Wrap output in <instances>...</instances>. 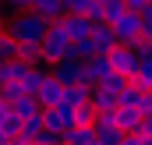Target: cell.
Here are the masks:
<instances>
[{"mask_svg": "<svg viewBox=\"0 0 152 145\" xmlns=\"http://www.w3.org/2000/svg\"><path fill=\"white\" fill-rule=\"evenodd\" d=\"M50 74L67 89V85H81V64L78 60H60V64H53L50 67Z\"/></svg>", "mask_w": 152, "mask_h": 145, "instance_id": "obj_10", "label": "cell"}, {"mask_svg": "<svg viewBox=\"0 0 152 145\" xmlns=\"http://www.w3.org/2000/svg\"><path fill=\"white\" fill-rule=\"evenodd\" d=\"M142 96H145V92H142V89H134V85H127V89H124V92H120V96H117V106H142Z\"/></svg>", "mask_w": 152, "mask_h": 145, "instance_id": "obj_21", "label": "cell"}, {"mask_svg": "<svg viewBox=\"0 0 152 145\" xmlns=\"http://www.w3.org/2000/svg\"><path fill=\"white\" fill-rule=\"evenodd\" d=\"M14 60H21V64H36V67H39V42H18Z\"/></svg>", "mask_w": 152, "mask_h": 145, "instance_id": "obj_19", "label": "cell"}, {"mask_svg": "<svg viewBox=\"0 0 152 145\" xmlns=\"http://www.w3.org/2000/svg\"><path fill=\"white\" fill-rule=\"evenodd\" d=\"M36 99H39V106H42V110H46V106H60V99H64V85L46 71V74H42V81H39V89H36Z\"/></svg>", "mask_w": 152, "mask_h": 145, "instance_id": "obj_7", "label": "cell"}, {"mask_svg": "<svg viewBox=\"0 0 152 145\" xmlns=\"http://www.w3.org/2000/svg\"><path fill=\"white\" fill-rule=\"evenodd\" d=\"M138 18H142V36H152V4L138 14Z\"/></svg>", "mask_w": 152, "mask_h": 145, "instance_id": "obj_26", "label": "cell"}, {"mask_svg": "<svg viewBox=\"0 0 152 145\" xmlns=\"http://www.w3.org/2000/svg\"><path fill=\"white\" fill-rule=\"evenodd\" d=\"M145 39H149V57H152V36H145Z\"/></svg>", "mask_w": 152, "mask_h": 145, "instance_id": "obj_34", "label": "cell"}, {"mask_svg": "<svg viewBox=\"0 0 152 145\" xmlns=\"http://www.w3.org/2000/svg\"><path fill=\"white\" fill-rule=\"evenodd\" d=\"M131 85H134V89H142V92H152V57H142L138 71L131 74Z\"/></svg>", "mask_w": 152, "mask_h": 145, "instance_id": "obj_15", "label": "cell"}, {"mask_svg": "<svg viewBox=\"0 0 152 145\" xmlns=\"http://www.w3.org/2000/svg\"><path fill=\"white\" fill-rule=\"evenodd\" d=\"M7 117H11V103H7V99H4V96H0V124H4V120H7Z\"/></svg>", "mask_w": 152, "mask_h": 145, "instance_id": "obj_30", "label": "cell"}, {"mask_svg": "<svg viewBox=\"0 0 152 145\" xmlns=\"http://www.w3.org/2000/svg\"><path fill=\"white\" fill-rule=\"evenodd\" d=\"M0 96H4L7 103H14V99H21V96H25V89H21L18 81H11V85H4V89H0Z\"/></svg>", "mask_w": 152, "mask_h": 145, "instance_id": "obj_25", "label": "cell"}, {"mask_svg": "<svg viewBox=\"0 0 152 145\" xmlns=\"http://www.w3.org/2000/svg\"><path fill=\"white\" fill-rule=\"evenodd\" d=\"M110 29H113V36H117V46H134L142 39V18L134 11H124L117 21H110Z\"/></svg>", "mask_w": 152, "mask_h": 145, "instance_id": "obj_3", "label": "cell"}, {"mask_svg": "<svg viewBox=\"0 0 152 145\" xmlns=\"http://www.w3.org/2000/svg\"><path fill=\"white\" fill-rule=\"evenodd\" d=\"M138 138H142V135H138ZM142 145H152V138H142Z\"/></svg>", "mask_w": 152, "mask_h": 145, "instance_id": "obj_33", "label": "cell"}, {"mask_svg": "<svg viewBox=\"0 0 152 145\" xmlns=\"http://www.w3.org/2000/svg\"><path fill=\"white\" fill-rule=\"evenodd\" d=\"M4 21H7V36L14 42H42L46 29H50V21L42 14H36V11H18V14L4 18Z\"/></svg>", "mask_w": 152, "mask_h": 145, "instance_id": "obj_1", "label": "cell"}, {"mask_svg": "<svg viewBox=\"0 0 152 145\" xmlns=\"http://www.w3.org/2000/svg\"><path fill=\"white\" fill-rule=\"evenodd\" d=\"M120 145H142V138H138V135H124V138H120Z\"/></svg>", "mask_w": 152, "mask_h": 145, "instance_id": "obj_31", "label": "cell"}, {"mask_svg": "<svg viewBox=\"0 0 152 145\" xmlns=\"http://www.w3.org/2000/svg\"><path fill=\"white\" fill-rule=\"evenodd\" d=\"M60 142L64 145H96V131L92 127H71Z\"/></svg>", "mask_w": 152, "mask_h": 145, "instance_id": "obj_17", "label": "cell"}, {"mask_svg": "<svg viewBox=\"0 0 152 145\" xmlns=\"http://www.w3.org/2000/svg\"><path fill=\"white\" fill-rule=\"evenodd\" d=\"M67 50H71V39L64 36L60 18H57V21H50L46 36H42V42H39V67H53V64L67 60Z\"/></svg>", "mask_w": 152, "mask_h": 145, "instance_id": "obj_2", "label": "cell"}, {"mask_svg": "<svg viewBox=\"0 0 152 145\" xmlns=\"http://www.w3.org/2000/svg\"><path fill=\"white\" fill-rule=\"evenodd\" d=\"M0 145H11V135H4V131H0Z\"/></svg>", "mask_w": 152, "mask_h": 145, "instance_id": "obj_32", "label": "cell"}, {"mask_svg": "<svg viewBox=\"0 0 152 145\" xmlns=\"http://www.w3.org/2000/svg\"><path fill=\"white\" fill-rule=\"evenodd\" d=\"M0 4H4V7H11L14 14H18V11H32V0H0Z\"/></svg>", "mask_w": 152, "mask_h": 145, "instance_id": "obj_27", "label": "cell"}, {"mask_svg": "<svg viewBox=\"0 0 152 145\" xmlns=\"http://www.w3.org/2000/svg\"><path fill=\"white\" fill-rule=\"evenodd\" d=\"M134 135H142V138H152V113H145V117H142V127H138Z\"/></svg>", "mask_w": 152, "mask_h": 145, "instance_id": "obj_28", "label": "cell"}, {"mask_svg": "<svg viewBox=\"0 0 152 145\" xmlns=\"http://www.w3.org/2000/svg\"><path fill=\"white\" fill-rule=\"evenodd\" d=\"M124 11H127V7H124V0H106V4H103V18H106V21H117Z\"/></svg>", "mask_w": 152, "mask_h": 145, "instance_id": "obj_23", "label": "cell"}, {"mask_svg": "<svg viewBox=\"0 0 152 145\" xmlns=\"http://www.w3.org/2000/svg\"><path fill=\"white\" fill-rule=\"evenodd\" d=\"M88 99H92V89H88V85H67V89H64V99H60V106H81V103H88Z\"/></svg>", "mask_w": 152, "mask_h": 145, "instance_id": "obj_14", "label": "cell"}, {"mask_svg": "<svg viewBox=\"0 0 152 145\" xmlns=\"http://www.w3.org/2000/svg\"><path fill=\"white\" fill-rule=\"evenodd\" d=\"M11 113H14L18 120H28V117L42 113V106H39L36 96H21V99H14V103H11Z\"/></svg>", "mask_w": 152, "mask_h": 145, "instance_id": "obj_13", "label": "cell"}, {"mask_svg": "<svg viewBox=\"0 0 152 145\" xmlns=\"http://www.w3.org/2000/svg\"><path fill=\"white\" fill-rule=\"evenodd\" d=\"M113 124L124 131V135H134V131L142 127V110H134V106H117V110H113Z\"/></svg>", "mask_w": 152, "mask_h": 145, "instance_id": "obj_11", "label": "cell"}, {"mask_svg": "<svg viewBox=\"0 0 152 145\" xmlns=\"http://www.w3.org/2000/svg\"><path fill=\"white\" fill-rule=\"evenodd\" d=\"M71 127H75L71 106H46V110H42V131H46V135H57V138H64Z\"/></svg>", "mask_w": 152, "mask_h": 145, "instance_id": "obj_4", "label": "cell"}, {"mask_svg": "<svg viewBox=\"0 0 152 145\" xmlns=\"http://www.w3.org/2000/svg\"><path fill=\"white\" fill-rule=\"evenodd\" d=\"M32 145H64V142H60L57 135H46V131H42V135H39V138H36Z\"/></svg>", "mask_w": 152, "mask_h": 145, "instance_id": "obj_29", "label": "cell"}, {"mask_svg": "<svg viewBox=\"0 0 152 145\" xmlns=\"http://www.w3.org/2000/svg\"><path fill=\"white\" fill-rule=\"evenodd\" d=\"M110 74H113V67H110L106 53H96L92 60H85V64H81V85L96 89V85H103V81H106Z\"/></svg>", "mask_w": 152, "mask_h": 145, "instance_id": "obj_6", "label": "cell"}, {"mask_svg": "<svg viewBox=\"0 0 152 145\" xmlns=\"http://www.w3.org/2000/svg\"><path fill=\"white\" fill-rule=\"evenodd\" d=\"M60 29H64V36L71 39V42H81V39H88V32H92V21L85 14H64L60 18Z\"/></svg>", "mask_w": 152, "mask_h": 145, "instance_id": "obj_8", "label": "cell"}, {"mask_svg": "<svg viewBox=\"0 0 152 145\" xmlns=\"http://www.w3.org/2000/svg\"><path fill=\"white\" fill-rule=\"evenodd\" d=\"M99 4H106V0H99Z\"/></svg>", "mask_w": 152, "mask_h": 145, "instance_id": "obj_35", "label": "cell"}, {"mask_svg": "<svg viewBox=\"0 0 152 145\" xmlns=\"http://www.w3.org/2000/svg\"><path fill=\"white\" fill-rule=\"evenodd\" d=\"M60 4H64V14H88L96 0H60Z\"/></svg>", "mask_w": 152, "mask_h": 145, "instance_id": "obj_22", "label": "cell"}, {"mask_svg": "<svg viewBox=\"0 0 152 145\" xmlns=\"http://www.w3.org/2000/svg\"><path fill=\"white\" fill-rule=\"evenodd\" d=\"M0 11H4V4H0Z\"/></svg>", "mask_w": 152, "mask_h": 145, "instance_id": "obj_36", "label": "cell"}, {"mask_svg": "<svg viewBox=\"0 0 152 145\" xmlns=\"http://www.w3.org/2000/svg\"><path fill=\"white\" fill-rule=\"evenodd\" d=\"M39 135H42V113L28 117V120H21V138H25V142H36Z\"/></svg>", "mask_w": 152, "mask_h": 145, "instance_id": "obj_20", "label": "cell"}, {"mask_svg": "<svg viewBox=\"0 0 152 145\" xmlns=\"http://www.w3.org/2000/svg\"><path fill=\"white\" fill-rule=\"evenodd\" d=\"M32 11H36V14H42L46 21L64 18V4H60V0H32Z\"/></svg>", "mask_w": 152, "mask_h": 145, "instance_id": "obj_16", "label": "cell"}, {"mask_svg": "<svg viewBox=\"0 0 152 145\" xmlns=\"http://www.w3.org/2000/svg\"><path fill=\"white\" fill-rule=\"evenodd\" d=\"M14 50H18V42L7 32H0V60H14Z\"/></svg>", "mask_w": 152, "mask_h": 145, "instance_id": "obj_24", "label": "cell"}, {"mask_svg": "<svg viewBox=\"0 0 152 145\" xmlns=\"http://www.w3.org/2000/svg\"><path fill=\"white\" fill-rule=\"evenodd\" d=\"M88 103L96 106V113H113V110H117V92L103 89V85H96V89H92V99H88Z\"/></svg>", "mask_w": 152, "mask_h": 145, "instance_id": "obj_12", "label": "cell"}, {"mask_svg": "<svg viewBox=\"0 0 152 145\" xmlns=\"http://www.w3.org/2000/svg\"><path fill=\"white\" fill-rule=\"evenodd\" d=\"M71 117H75V127H92L96 124V106L92 103H81V106L71 110Z\"/></svg>", "mask_w": 152, "mask_h": 145, "instance_id": "obj_18", "label": "cell"}, {"mask_svg": "<svg viewBox=\"0 0 152 145\" xmlns=\"http://www.w3.org/2000/svg\"><path fill=\"white\" fill-rule=\"evenodd\" d=\"M88 42H92V50H96V53H110V50L117 46V36H113V29H110V21H99V25H92Z\"/></svg>", "mask_w": 152, "mask_h": 145, "instance_id": "obj_9", "label": "cell"}, {"mask_svg": "<svg viewBox=\"0 0 152 145\" xmlns=\"http://www.w3.org/2000/svg\"><path fill=\"white\" fill-rule=\"evenodd\" d=\"M106 60H110V67H113L117 74L131 78V74L138 71V64H142V53H138L134 46H113V50L106 53Z\"/></svg>", "mask_w": 152, "mask_h": 145, "instance_id": "obj_5", "label": "cell"}]
</instances>
